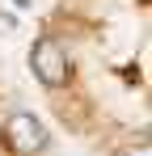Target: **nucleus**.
I'll list each match as a JSON object with an SVG mask.
<instances>
[{
  "mask_svg": "<svg viewBox=\"0 0 152 156\" xmlns=\"http://www.w3.org/2000/svg\"><path fill=\"white\" fill-rule=\"evenodd\" d=\"M30 68H34V76L42 80L47 89H63V84L72 80V59L63 51V42L51 38V34H42V38L30 47Z\"/></svg>",
  "mask_w": 152,
  "mask_h": 156,
  "instance_id": "f257e3e1",
  "label": "nucleus"
},
{
  "mask_svg": "<svg viewBox=\"0 0 152 156\" xmlns=\"http://www.w3.org/2000/svg\"><path fill=\"white\" fill-rule=\"evenodd\" d=\"M4 144H9L17 156H38L51 139H47V127H42L34 114L17 110V114H9V118H4Z\"/></svg>",
  "mask_w": 152,
  "mask_h": 156,
  "instance_id": "f03ea898",
  "label": "nucleus"
},
{
  "mask_svg": "<svg viewBox=\"0 0 152 156\" xmlns=\"http://www.w3.org/2000/svg\"><path fill=\"white\" fill-rule=\"evenodd\" d=\"M118 156H152V144L144 139V135H139V139H135V144H127V148H123Z\"/></svg>",
  "mask_w": 152,
  "mask_h": 156,
  "instance_id": "7ed1b4c3",
  "label": "nucleus"
},
{
  "mask_svg": "<svg viewBox=\"0 0 152 156\" xmlns=\"http://www.w3.org/2000/svg\"><path fill=\"white\" fill-rule=\"evenodd\" d=\"M17 4H21V9H25V4H30V0H17Z\"/></svg>",
  "mask_w": 152,
  "mask_h": 156,
  "instance_id": "20e7f679",
  "label": "nucleus"
}]
</instances>
